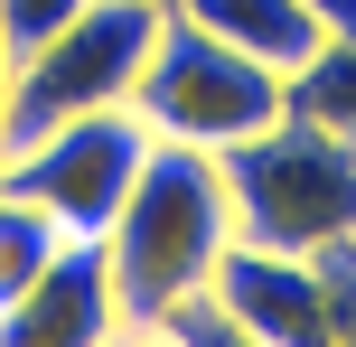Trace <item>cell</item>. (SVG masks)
Returning a JSON list of instances; mask_svg holds the SVG:
<instances>
[{
	"instance_id": "1",
	"label": "cell",
	"mask_w": 356,
	"mask_h": 347,
	"mask_svg": "<svg viewBox=\"0 0 356 347\" xmlns=\"http://www.w3.org/2000/svg\"><path fill=\"white\" fill-rule=\"evenodd\" d=\"M225 244H234V197H225L216 150L150 141L122 216L104 225V263H113V291H122V319L131 329H160L178 300H197L216 282Z\"/></svg>"
},
{
	"instance_id": "2",
	"label": "cell",
	"mask_w": 356,
	"mask_h": 347,
	"mask_svg": "<svg viewBox=\"0 0 356 347\" xmlns=\"http://www.w3.org/2000/svg\"><path fill=\"white\" fill-rule=\"evenodd\" d=\"M225 169V197H234V235L272 244V254H328V244L356 235V141L300 122H263L253 141L216 150Z\"/></svg>"
},
{
	"instance_id": "3",
	"label": "cell",
	"mask_w": 356,
	"mask_h": 347,
	"mask_svg": "<svg viewBox=\"0 0 356 347\" xmlns=\"http://www.w3.org/2000/svg\"><path fill=\"white\" fill-rule=\"evenodd\" d=\"M131 113L150 122V141H178V150H234L253 141L263 122H282L291 94L263 56L225 47L216 29L160 10V38L141 56V85H131Z\"/></svg>"
},
{
	"instance_id": "4",
	"label": "cell",
	"mask_w": 356,
	"mask_h": 347,
	"mask_svg": "<svg viewBox=\"0 0 356 347\" xmlns=\"http://www.w3.org/2000/svg\"><path fill=\"white\" fill-rule=\"evenodd\" d=\"M160 10H169V0H85L66 29H47L10 66V94H0V150L38 141V131L75 122V113L131 104L141 56H150V38H160Z\"/></svg>"
},
{
	"instance_id": "5",
	"label": "cell",
	"mask_w": 356,
	"mask_h": 347,
	"mask_svg": "<svg viewBox=\"0 0 356 347\" xmlns=\"http://www.w3.org/2000/svg\"><path fill=\"white\" fill-rule=\"evenodd\" d=\"M141 160H150V122L131 104H104V113H75V122L0 150V179L19 197H38L66 235H104L122 216L131 179H141Z\"/></svg>"
},
{
	"instance_id": "6",
	"label": "cell",
	"mask_w": 356,
	"mask_h": 347,
	"mask_svg": "<svg viewBox=\"0 0 356 347\" xmlns=\"http://www.w3.org/2000/svg\"><path fill=\"white\" fill-rule=\"evenodd\" d=\"M207 300L234 319L244 338L263 347H338V319H328V282H319V254H272V244H225Z\"/></svg>"
},
{
	"instance_id": "7",
	"label": "cell",
	"mask_w": 356,
	"mask_h": 347,
	"mask_svg": "<svg viewBox=\"0 0 356 347\" xmlns=\"http://www.w3.org/2000/svg\"><path fill=\"white\" fill-rule=\"evenodd\" d=\"M122 291H113L104 235H75L29 291L0 310V347H122Z\"/></svg>"
},
{
	"instance_id": "8",
	"label": "cell",
	"mask_w": 356,
	"mask_h": 347,
	"mask_svg": "<svg viewBox=\"0 0 356 347\" xmlns=\"http://www.w3.org/2000/svg\"><path fill=\"white\" fill-rule=\"evenodd\" d=\"M178 19H197V29H216L225 47H244V56H263L272 75H291L309 47L328 38V19L309 10V0H169Z\"/></svg>"
},
{
	"instance_id": "9",
	"label": "cell",
	"mask_w": 356,
	"mask_h": 347,
	"mask_svg": "<svg viewBox=\"0 0 356 347\" xmlns=\"http://www.w3.org/2000/svg\"><path fill=\"white\" fill-rule=\"evenodd\" d=\"M282 94H291V113H300V122H319V131H338V141H356V29H328L319 47L282 75Z\"/></svg>"
},
{
	"instance_id": "10",
	"label": "cell",
	"mask_w": 356,
	"mask_h": 347,
	"mask_svg": "<svg viewBox=\"0 0 356 347\" xmlns=\"http://www.w3.org/2000/svg\"><path fill=\"white\" fill-rule=\"evenodd\" d=\"M66 244H75V235L47 216V207H38V197H19V188L0 179V310H10V300L29 291V282L47 273V263L66 254Z\"/></svg>"
},
{
	"instance_id": "11",
	"label": "cell",
	"mask_w": 356,
	"mask_h": 347,
	"mask_svg": "<svg viewBox=\"0 0 356 347\" xmlns=\"http://www.w3.org/2000/svg\"><path fill=\"white\" fill-rule=\"evenodd\" d=\"M160 338H169V347H263V338H244V329H234V319L216 310L207 291H197V300H178V310L160 319Z\"/></svg>"
},
{
	"instance_id": "12",
	"label": "cell",
	"mask_w": 356,
	"mask_h": 347,
	"mask_svg": "<svg viewBox=\"0 0 356 347\" xmlns=\"http://www.w3.org/2000/svg\"><path fill=\"white\" fill-rule=\"evenodd\" d=\"M85 10V0H0V38H10V66L38 47L47 29H66V19Z\"/></svg>"
},
{
	"instance_id": "13",
	"label": "cell",
	"mask_w": 356,
	"mask_h": 347,
	"mask_svg": "<svg viewBox=\"0 0 356 347\" xmlns=\"http://www.w3.org/2000/svg\"><path fill=\"white\" fill-rule=\"evenodd\" d=\"M309 10H319L328 29H356V0H309Z\"/></svg>"
},
{
	"instance_id": "14",
	"label": "cell",
	"mask_w": 356,
	"mask_h": 347,
	"mask_svg": "<svg viewBox=\"0 0 356 347\" xmlns=\"http://www.w3.org/2000/svg\"><path fill=\"white\" fill-rule=\"evenodd\" d=\"M122 347H169V338L160 329H122Z\"/></svg>"
},
{
	"instance_id": "15",
	"label": "cell",
	"mask_w": 356,
	"mask_h": 347,
	"mask_svg": "<svg viewBox=\"0 0 356 347\" xmlns=\"http://www.w3.org/2000/svg\"><path fill=\"white\" fill-rule=\"evenodd\" d=\"M0 94H10V38H0Z\"/></svg>"
}]
</instances>
